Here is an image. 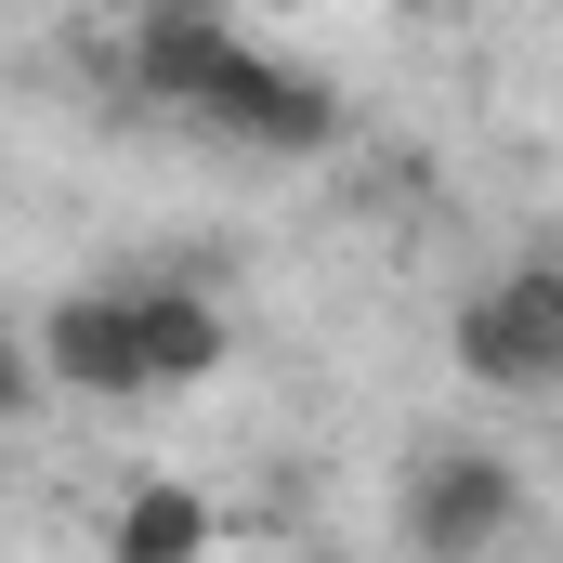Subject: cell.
Segmentation results:
<instances>
[{
    "instance_id": "cell-1",
    "label": "cell",
    "mask_w": 563,
    "mask_h": 563,
    "mask_svg": "<svg viewBox=\"0 0 563 563\" xmlns=\"http://www.w3.org/2000/svg\"><path fill=\"white\" fill-rule=\"evenodd\" d=\"M170 119H197V132L250 144V157H314V144H341L328 79H301V66H276V53H250V40H223V53H210V79H197Z\"/></svg>"
},
{
    "instance_id": "cell-2",
    "label": "cell",
    "mask_w": 563,
    "mask_h": 563,
    "mask_svg": "<svg viewBox=\"0 0 563 563\" xmlns=\"http://www.w3.org/2000/svg\"><path fill=\"white\" fill-rule=\"evenodd\" d=\"M511 525H525L511 459H485V445H432V459H407V511H394V538H407L420 563H485Z\"/></svg>"
},
{
    "instance_id": "cell-3",
    "label": "cell",
    "mask_w": 563,
    "mask_h": 563,
    "mask_svg": "<svg viewBox=\"0 0 563 563\" xmlns=\"http://www.w3.org/2000/svg\"><path fill=\"white\" fill-rule=\"evenodd\" d=\"M459 367L485 394H563V276L551 263H511L498 288L459 301Z\"/></svg>"
},
{
    "instance_id": "cell-4",
    "label": "cell",
    "mask_w": 563,
    "mask_h": 563,
    "mask_svg": "<svg viewBox=\"0 0 563 563\" xmlns=\"http://www.w3.org/2000/svg\"><path fill=\"white\" fill-rule=\"evenodd\" d=\"M40 380L53 394H92V407H132L144 394V328H132V288H66L40 314Z\"/></svg>"
},
{
    "instance_id": "cell-5",
    "label": "cell",
    "mask_w": 563,
    "mask_h": 563,
    "mask_svg": "<svg viewBox=\"0 0 563 563\" xmlns=\"http://www.w3.org/2000/svg\"><path fill=\"white\" fill-rule=\"evenodd\" d=\"M132 328H144V394H197L223 354H236V328H223V301L184 276H132Z\"/></svg>"
},
{
    "instance_id": "cell-6",
    "label": "cell",
    "mask_w": 563,
    "mask_h": 563,
    "mask_svg": "<svg viewBox=\"0 0 563 563\" xmlns=\"http://www.w3.org/2000/svg\"><path fill=\"white\" fill-rule=\"evenodd\" d=\"M132 563H184L210 551V498H184V485H144V498H119V525H106Z\"/></svg>"
},
{
    "instance_id": "cell-7",
    "label": "cell",
    "mask_w": 563,
    "mask_h": 563,
    "mask_svg": "<svg viewBox=\"0 0 563 563\" xmlns=\"http://www.w3.org/2000/svg\"><path fill=\"white\" fill-rule=\"evenodd\" d=\"M26 407H40V354H26V341H0V420H26Z\"/></svg>"
}]
</instances>
